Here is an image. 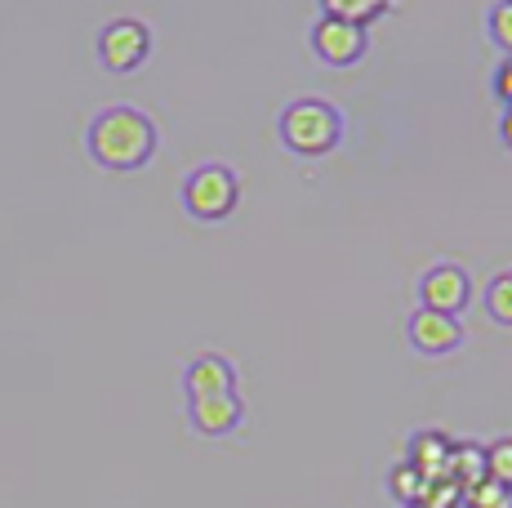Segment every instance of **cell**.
<instances>
[{
    "label": "cell",
    "instance_id": "cell-1",
    "mask_svg": "<svg viewBox=\"0 0 512 508\" xmlns=\"http://www.w3.org/2000/svg\"><path fill=\"white\" fill-rule=\"evenodd\" d=\"M85 148L103 170H139L156 156V125L152 116L130 103H112L90 121Z\"/></svg>",
    "mask_w": 512,
    "mask_h": 508
},
{
    "label": "cell",
    "instance_id": "cell-2",
    "mask_svg": "<svg viewBox=\"0 0 512 508\" xmlns=\"http://www.w3.org/2000/svg\"><path fill=\"white\" fill-rule=\"evenodd\" d=\"M281 143L299 156H326L343 139V116L326 99H294L277 121Z\"/></svg>",
    "mask_w": 512,
    "mask_h": 508
},
{
    "label": "cell",
    "instance_id": "cell-3",
    "mask_svg": "<svg viewBox=\"0 0 512 508\" xmlns=\"http://www.w3.org/2000/svg\"><path fill=\"white\" fill-rule=\"evenodd\" d=\"M236 201H241V179H236V170H228V165H219V161L196 165L183 179V210L201 223L228 219L236 210Z\"/></svg>",
    "mask_w": 512,
    "mask_h": 508
},
{
    "label": "cell",
    "instance_id": "cell-4",
    "mask_svg": "<svg viewBox=\"0 0 512 508\" xmlns=\"http://www.w3.org/2000/svg\"><path fill=\"white\" fill-rule=\"evenodd\" d=\"M147 54H152V32H147V23H139V18H112L98 32V63L107 72H116V76L134 72V67L147 63Z\"/></svg>",
    "mask_w": 512,
    "mask_h": 508
},
{
    "label": "cell",
    "instance_id": "cell-5",
    "mask_svg": "<svg viewBox=\"0 0 512 508\" xmlns=\"http://www.w3.org/2000/svg\"><path fill=\"white\" fill-rule=\"evenodd\" d=\"M472 304V281L459 263H432L419 277V308L441 312V317H459Z\"/></svg>",
    "mask_w": 512,
    "mask_h": 508
},
{
    "label": "cell",
    "instance_id": "cell-6",
    "mask_svg": "<svg viewBox=\"0 0 512 508\" xmlns=\"http://www.w3.org/2000/svg\"><path fill=\"white\" fill-rule=\"evenodd\" d=\"M312 50H317L321 63L330 67H348L357 63L361 54H366V32L361 27H348L339 23V18H317V27H312Z\"/></svg>",
    "mask_w": 512,
    "mask_h": 508
},
{
    "label": "cell",
    "instance_id": "cell-7",
    "mask_svg": "<svg viewBox=\"0 0 512 508\" xmlns=\"http://www.w3.org/2000/svg\"><path fill=\"white\" fill-rule=\"evenodd\" d=\"M406 339L419 348L423 357H441V353H450V348H459L464 326H459V317H441V312L415 308L410 321H406Z\"/></svg>",
    "mask_w": 512,
    "mask_h": 508
},
{
    "label": "cell",
    "instance_id": "cell-8",
    "mask_svg": "<svg viewBox=\"0 0 512 508\" xmlns=\"http://www.w3.org/2000/svg\"><path fill=\"white\" fill-rule=\"evenodd\" d=\"M236 388V370L228 357L219 353H201L187 361L183 370V393L187 402H201V397H219V393H232Z\"/></svg>",
    "mask_w": 512,
    "mask_h": 508
},
{
    "label": "cell",
    "instance_id": "cell-9",
    "mask_svg": "<svg viewBox=\"0 0 512 508\" xmlns=\"http://www.w3.org/2000/svg\"><path fill=\"white\" fill-rule=\"evenodd\" d=\"M187 419L201 437H228L245 424V406L236 393H219V397H201V402H187Z\"/></svg>",
    "mask_w": 512,
    "mask_h": 508
},
{
    "label": "cell",
    "instance_id": "cell-10",
    "mask_svg": "<svg viewBox=\"0 0 512 508\" xmlns=\"http://www.w3.org/2000/svg\"><path fill=\"white\" fill-rule=\"evenodd\" d=\"M450 437L441 428H423V433L410 437V459L406 464L419 468L423 482H437V477H450Z\"/></svg>",
    "mask_w": 512,
    "mask_h": 508
},
{
    "label": "cell",
    "instance_id": "cell-11",
    "mask_svg": "<svg viewBox=\"0 0 512 508\" xmlns=\"http://www.w3.org/2000/svg\"><path fill=\"white\" fill-rule=\"evenodd\" d=\"M450 482H455L459 491L486 482V446H477V442H455L450 446Z\"/></svg>",
    "mask_w": 512,
    "mask_h": 508
},
{
    "label": "cell",
    "instance_id": "cell-12",
    "mask_svg": "<svg viewBox=\"0 0 512 508\" xmlns=\"http://www.w3.org/2000/svg\"><path fill=\"white\" fill-rule=\"evenodd\" d=\"M321 14H326V18H339V23L361 27V32H366L374 18L388 14V0H326V5H321Z\"/></svg>",
    "mask_w": 512,
    "mask_h": 508
},
{
    "label": "cell",
    "instance_id": "cell-13",
    "mask_svg": "<svg viewBox=\"0 0 512 508\" xmlns=\"http://www.w3.org/2000/svg\"><path fill=\"white\" fill-rule=\"evenodd\" d=\"M486 312L499 326H512V268L495 272V277L486 281Z\"/></svg>",
    "mask_w": 512,
    "mask_h": 508
},
{
    "label": "cell",
    "instance_id": "cell-14",
    "mask_svg": "<svg viewBox=\"0 0 512 508\" xmlns=\"http://www.w3.org/2000/svg\"><path fill=\"white\" fill-rule=\"evenodd\" d=\"M388 491L401 500V508L419 504V500H423V477H419V468H415V464H392V473H388Z\"/></svg>",
    "mask_w": 512,
    "mask_h": 508
},
{
    "label": "cell",
    "instance_id": "cell-15",
    "mask_svg": "<svg viewBox=\"0 0 512 508\" xmlns=\"http://www.w3.org/2000/svg\"><path fill=\"white\" fill-rule=\"evenodd\" d=\"M464 504L468 508H512V486H499V482H477L464 491Z\"/></svg>",
    "mask_w": 512,
    "mask_h": 508
},
{
    "label": "cell",
    "instance_id": "cell-16",
    "mask_svg": "<svg viewBox=\"0 0 512 508\" xmlns=\"http://www.w3.org/2000/svg\"><path fill=\"white\" fill-rule=\"evenodd\" d=\"M486 477L499 486H512V437H499L486 446Z\"/></svg>",
    "mask_w": 512,
    "mask_h": 508
},
{
    "label": "cell",
    "instance_id": "cell-17",
    "mask_svg": "<svg viewBox=\"0 0 512 508\" xmlns=\"http://www.w3.org/2000/svg\"><path fill=\"white\" fill-rule=\"evenodd\" d=\"M486 27H490V41L504 50V58H512V0H499V5H490Z\"/></svg>",
    "mask_w": 512,
    "mask_h": 508
},
{
    "label": "cell",
    "instance_id": "cell-18",
    "mask_svg": "<svg viewBox=\"0 0 512 508\" xmlns=\"http://www.w3.org/2000/svg\"><path fill=\"white\" fill-rule=\"evenodd\" d=\"M495 94H499V103L512 107V58H504V63H499V72H495Z\"/></svg>",
    "mask_w": 512,
    "mask_h": 508
},
{
    "label": "cell",
    "instance_id": "cell-19",
    "mask_svg": "<svg viewBox=\"0 0 512 508\" xmlns=\"http://www.w3.org/2000/svg\"><path fill=\"white\" fill-rule=\"evenodd\" d=\"M499 134H504V143H508V148H512V107H508V112H504V121H499Z\"/></svg>",
    "mask_w": 512,
    "mask_h": 508
},
{
    "label": "cell",
    "instance_id": "cell-20",
    "mask_svg": "<svg viewBox=\"0 0 512 508\" xmlns=\"http://www.w3.org/2000/svg\"><path fill=\"white\" fill-rule=\"evenodd\" d=\"M450 508H468V504H464V500H459V504H450Z\"/></svg>",
    "mask_w": 512,
    "mask_h": 508
},
{
    "label": "cell",
    "instance_id": "cell-21",
    "mask_svg": "<svg viewBox=\"0 0 512 508\" xmlns=\"http://www.w3.org/2000/svg\"><path fill=\"white\" fill-rule=\"evenodd\" d=\"M410 508H428V504H410Z\"/></svg>",
    "mask_w": 512,
    "mask_h": 508
}]
</instances>
